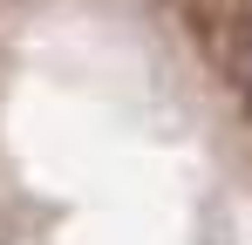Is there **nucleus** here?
Masks as SVG:
<instances>
[{"label":"nucleus","mask_w":252,"mask_h":245,"mask_svg":"<svg viewBox=\"0 0 252 245\" xmlns=\"http://www.w3.org/2000/svg\"><path fill=\"white\" fill-rule=\"evenodd\" d=\"M239 68H246V89H252V21L239 28Z\"/></svg>","instance_id":"1"}]
</instances>
